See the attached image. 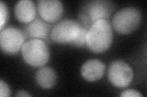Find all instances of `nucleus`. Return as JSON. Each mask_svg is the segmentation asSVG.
Returning a JSON list of instances; mask_svg holds the SVG:
<instances>
[{"mask_svg": "<svg viewBox=\"0 0 147 97\" xmlns=\"http://www.w3.org/2000/svg\"><path fill=\"white\" fill-rule=\"evenodd\" d=\"M113 38L111 24L107 20L94 22L87 30L86 45L92 52L102 53L109 49Z\"/></svg>", "mask_w": 147, "mask_h": 97, "instance_id": "f257e3e1", "label": "nucleus"}, {"mask_svg": "<svg viewBox=\"0 0 147 97\" xmlns=\"http://www.w3.org/2000/svg\"><path fill=\"white\" fill-rule=\"evenodd\" d=\"M114 10L113 4L108 1L94 0L87 3L79 15L85 28L88 29L94 22L100 20H107Z\"/></svg>", "mask_w": 147, "mask_h": 97, "instance_id": "f03ea898", "label": "nucleus"}, {"mask_svg": "<svg viewBox=\"0 0 147 97\" xmlns=\"http://www.w3.org/2000/svg\"><path fill=\"white\" fill-rule=\"evenodd\" d=\"M22 55L24 61L33 67L44 66L49 59L48 46L40 39H32L25 43L22 48Z\"/></svg>", "mask_w": 147, "mask_h": 97, "instance_id": "7ed1b4c3", "label": "nucleus"}, {"mask_svg": "<svg viewBox=\"0 0 147 97\" xmlns=\"http://www.w3.org/2000/svg\"><path fill=\"white\" fill-rule=\"evenodd\" d=\"M142 15L140 11L134 7L123 8L114 15L112 20L113 28L121 34H128L139 27Z\"/></svg>", "mask_w": 147, "mask_h": 97, "instance_id": "20e7f679", "label": "nucleus"}, {"mask_svg": "<svg viewBox=\"0 0 147 97\" xmlns=\"http://www.w3.org/2000/svg\"><path fill=\"white\" fill-rule=\"evenodd\" d=\"M82 27L76 21L64 19L54 26L50 33V38L58 43L71 44L76 39Z\"/></svg>", "mask_w": 147, "mask_h": 97, "instance_id": "39448f33", "label": "nucleus"}, {"mask_svg": "<svg viewBox=\"0 0 147 97\" xmlns=\"http://www.w3.org/2000/svg\"><path fill=\"white\" fill-rule=\"evenodd\" d=\"M134 73L131 67L121 60H115L109 66L108 77L114 86L119 88L126 87L131 84Z\"/></svg>", "mask_w": 147, "mask_h": 97, "instance_id": "423d86ee", "label": "nucleus"}, {"mask_svg": "<svg viewBox=\"0 0 147 97\" xmlns=\"http://www.w3.org/2000/svg\"><path fill=\"white\" fill-rule=\"evenodd\" d=\"M25 36L19 29L14 27H7L0 33V45L2 51L5 53H17L24 44Z\"/></svg>", "mask_w": 147, "mask_h": 97, "instance_id": "0eeeda50", "label": "nucleus"}, {"mask_svg": "<svg viewBox=\"0 0 147 97\" xmlns=\"http://www.w3.org/2000/svg\"><path fill=\"white\" fill-rule=\"evenodd\" d=\"M38 10L44 21L53 22L61 17L63 6L59 0H40L38 2Z\"/></svg>", "mask_w": 147, "mask_h": 97, "instance_id": "6e6552de", "label": "nucleus"}, {"mask_svg": "<svg viewBox=\"0 0 147 97\" xmlns=\"http://www.w3.org/2000/svg\"><path fill=\"white\" fill-rule=\"evenodd\" d=\"M105 64L100 60L91 59L86 61L81 67V74L88 81H96L100 80L104 74Z\"/></svg>", "mask_w": 147, "mask_h": 97, "instance_id": "1a4fd4ad", "label": "nucleus"}, {"mask_svg": "<svg viewBox=\"0 0 147 97\" xmlns=\"http://www.w3.org/2000/svg\"><path fill=\"white\" fill-rule=\"evenodd\" d=\"M15 14L18 21L30 22L34 20L36 10L34 3L31 0H20L15 7Z\"/></svg>", "mask_w": 147, "mask_h": 97, "instance_id": "9d476101", "label": "nucleus"}, {"mask_svg": "<svg viewBox=\"0 0 147 97\" xmlns=\"http://www.w3.org/2000/svg\"><path fill=\"white\" fill-rule=\"evenodd\" d=\"M50 26L42 20L36 18L26 26V34L33 39H47Z\"/></svg>", "mask_w": 147, "mask_h": 97, "instance_id": "9b49d317", "label": "nucleus"}, {"mask_svg": "<svg viewBox=\"0 0 147 97\" xmlns=\"http://www.w3.org/2000/svg\"><path fill=\"white\" fill-rule=\"evenodd\" d=\"M36 81L44 89H50L57 82V74L54 70L49 67L39 69L36 73Z\"/></svg>", "mask_w": 147, "mask_h": 97, "instance_id": "f8f14e48", "label": "nucleus"}, {"mask_svg": "<svg viewBox=\"0 0 147 97\" xmlns=\"http://www.w3.org/2000/svg\"><path fill=\"white\" fill-rule=\"evenodd\" d=\"M88 29L85 28L84 27H82L81 29L76 36V39L71 43V45L76 46V47H82L86 44V37Z\"/></svg>", "mask_w": 147, "mask_h": 97, "instance_id": "ddd939ff", "label": "nucleus"}, {"mask_svg": "<svg viewBox=\"0 0 147 97\" xmlns=\"http://www.w3.org/2000/svg\"><path fill=\"white\" fill-rule=\"evenodd\" d=\"M8 17V10L5 3L2 1H0V29L1 30L3 29V26L5 25L7 22Z\"/></svg>", "mask_w": 147, "mask_h": 97, "instance_id": "4468645a", "label": "nucleus"}, {"mask_svg": "<svg viewBox=\"0 0 147 97\" xmlns=\"http://www.w3.org/2000/svg\"><path fill=\"white\" fill-rule=\"evenodd\" d=\"M11 95V90L6 82L0 81V96L1 97H8Z\"/></svg>", "mask_w": 147, "mask_h": 97, "instance_id": "2eb2a0df", "label": "nucleus"}, {"mask_svg": "<svg viewBox=\"0 0 147 97\" xmlns=\"http://www.w3.org/2000/svg\"><path fill=\"white\" fill-rule=\"evenodd\" d=\"M123 97H142L143 96L139 92L134 89H128L123 91L120 95Z\"/></svg>", "mask_w": 147, "mask_h": 97, "instance_id": "dca6fc26", "label": "nucleus"}, {"mask_svg": "<svg viewBox=\"0 0 147 97\" xmlns=\"http://www.w3.org/2000/svg\"><path fill=\"white\" fill-rule=\"evenodd\" d=\"M16 96H21V97H28V96H31V95L25 90H20L17 92Z\"/></svg>", "mask_w": 147, "mask_h": 97, "instance_id": "f3484780", "label": "nucleus"}]
</instances>
